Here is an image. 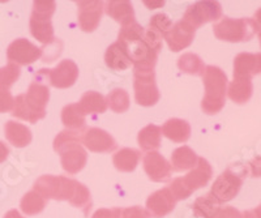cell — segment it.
Returning <instances> with one entry per match:
<instances>
[{"instance_id": "34", "label": "cell", "mask_w": 261, "mask_h": 218, "mask_svg": "<svg viewBox=\"0 0 261 218\" xmlns=\"http://www.w3.org/2000/svg\"><path fill=\"white\" fill-rule=\"evenodd\" d=\"M149 28L155 30L157 33H160L163 37L172 28V22L167 15H165V13H157V15L151 17L150 22H149Z\"/></svg>"}, {"instance_id": "32", "label": "cell", "mask_w": 261, "mask_h": 218, "mask_svg": "<svg viewBox=\"0 0 261 218\" xmlns=\"http://www.w3.org/2000/svg\"><path fill=\"white\" fill-rule=\"evenodd\" d=\"M107 106L114 111V113H125L129 108V96L124 89L116 88L113 92L109 93L106 98Z\"/></svg>"}, {"instance_id": "3", "label": "cell", "mask_w": 261, "mask_h": 218, "mask_svg": "<svg viewBox=\"0 0 261 218\" xmlns=\"http://www.w3.org/2000/svg\"><path fill=\"white\" fill-rule=\"evenodd\" d=\"M48 99H50V90L47 85L42 84L39 81H34L30 84L25 94L16 97L12 115L29 123H37L46 117V106Z\"/></svg>"}, {"instance_id": "1", "label": "cell", "mask_w": 261, "mask_h": 218, "mask_svg": "<svg viewBox=\"0 0 261 218\" xmlns=\"http://www.w3.org/2000/svg\"><path fill=\"white\" fill-rule=\"evenodd\" d=\"M34 191L46 200H67L76 208H81L88 213L92 208V197L89 189L77 180L60 175H42L34 183Z\"/></svg>"}, {"instance_id": "21", "label": "cell", "mask_w": 261, "mask_h": 218, "mask_svg": "<svg viewBox=\"0 0 261 218\" xmlns=\"http://www.w3.org/2000/svg\"><path fill=\"white\" fill-rule=\"evenodd\" d=\"M161 129L169 140L178 144L186 143L191 136L190 123L183 119H178V118H172V119L167 120Z\"/></svg>"}, {"instance_id": "10", "label": "cell", "mask_w": 261, "mask_h": 218, "mask_svg": "<svg viewBox=\"0 0 261 218\" xmlns=\"http://www.w3.org/2000/svg\"><path fill=\"white\" fill-rule=\"evenodd\" d=\"M252 20H232L225 17L213 26L214 36L222 41L228 42H239V41H248L252 36L249 32V25Z\"/></svg>"}, {"instance_id": "24", "label": "cell", "mask_w": 261, "mask_h": 218, "mask_svg": "<svg viewBox=\"0 0 261 218\" xmlns=\"http://www.w3.org/2000/svg\"><path fill=\"white\" fill-rule=\"evenodd\" d=\"M199 161V157L190 147H180L171 154V168L175 171H186L193 169Z\"/></svg>"}, {"instance_id": "13", "label": "cell", "mask_w": 261, "mask_h": 218, "mask_svg": "<svg viewBox=\"0 0 261 218\" xmlns=\"http://www.w3.org/2000/svg\"><path fill=\"white\" fill-rule=\"evenodd\" d=\"M242 185V179L237 174H232L227 170L221 174L216 179V182L212 185V196L216 199L218 203H226L234 199L235 195L239 192Z\"/></svg>"}, {"instance_id": "5", "label": "cell", "mask_w": 261, "mask_h": 218, "mask_svg": "<svg viewBox=\"0 0 261 218\" xmlns=\"http://www.w3.org/2000/svg\"><path fill=\"white\" fill-rule=\"evenodd\" d=\"M202 81H204L205 87V96L201 102L202 111L209 115L220 113L225 106L226 98L227 77H226L225 72L218 67H205Z\"/></svg>"}, {"instance_id": "30", "label": "cell", "mask_w": 261, "mask_h": 218, "mask_svg": "<svg viewBox=\"0 0 261 218\" xmlns=\"http://www.w3.org/2000/svg\"><path fill=\"white\" fill-rule=\"evenodd\" d=\"M178 67L183 73H187V75L202 76L205 71V66L202 63L201 58L199 55L192 54V52L181 55L178 59Z\"/></svg>"}, {"instance_id": "2", "label": "cell", "mask_w": 261, "mask_h": 218, "mask_svg": "<svg viewBox=\"0 0 261 218\" xmlns=\"http://www.w3.org/2000/svg\"><path fill=\"white\" fill-rule=\"evenodd\" d=\"M144 30L145 28L136 21L122 26L116 42L122 46L135 68H154L160 52L146 43Z\"/></svg>"}, {"instance_id": "6", "label": "cell", "mask_w": 261, "mask_h": 218, "mask_svg": "<svg viewBox=\"0 0 261 218\" xmlns=\"http://www.w3.org/2000/svg\"><path fill=\"white\" fill-rule=\"evenodd\" d=\"M213 175L212 166L205 158H199L195 168L183 178H176L170 184V191L174 195L175 200H184L199 188L208 184Z\"/></svg>"}, {"instance_id": "12", "label": "cell", "mask_w": 261, "mask_h": 218, "mask_svg": "<svg viewBox=\"0 0 261 218\" xmlns=\"http://www.w3.org/2000/svg\"><path fill=\"white\" fill-rule=\"evenodd\" d=\"M42 54H43V48L37 47L25 38H18L13 41L7 50V58L9 63H15L17 66H29L38 60Z\"/></svg>"}, {"instance_id": "23", "label": "cell", "mask_w": 261, "mask_h": 218, "mask_svg": "<svg viewBox=\"0 0 261 218\" xmlns=\"http://www.w3.org/2000/svg\"><path fill=\"white\" fill-rule=\"evenodd\" d=\"M162 129L155 124H149L139 132L137 141L140 148L145 152H155L161 147Z\"/></svg>"}, {"instance_id": "14", "label": "cell", "mask_w": 261, "mask_h": 218, "mask_svg": "<svg viewBox=\"0 0 261 218\" xmlns=\"http://www.w3.org/2000/svg\"><path fill=\"white\" fill-rule=\"evenodd\" d=\"M176 200L171 194L169 187L158 189L154 194H151L146 200V210L149 217L162 218L171 213L175 208Z\"/></svg>"}, {"instance_id": "41", "label": "cell", "mask_w": 261, "mask_h": 218, "mask_svg": "<svg viewBox=\"0 0 261 218\" xmlns=\"http://www.w3.org/2000/svg\"><path fill=\"white\" fill-rule=\"evenodd\" d=\"M145 4L146 6H149V7H155V6H158V7H161V6H163V2H158V3H154V2H153V3H149V2H145Z\"/></svg>"}, {"instance_id": "28", "label": "cell", "mask_w": 261, "mask_h": 218, "mask_svg": "<svg viewBox=\"0 0 261 218\" xmlns=\"http://www.w3.org/2000/svg\"><path fill=\"white\" fill-rule=\"evenodd\" d=\"M46 204H47V200L45 197H42L38 192L33 189L24 195V197L21 199L20 206L21 210L27 215H34L45 209Z\"/></svg>"}, {"instance_id": "17", "label": "cell", "mask_w": 261, "mask_h": 218, "mask_svg": "<svg viewBox=\"0 0 261 218\" xmlns=\"http://www.w3.org/2000/svg\"><path fill=\"white\" fill-rule=\"evenodd\" d=\"M79 25L85 33H92L99 25L103 2H79Z\"/></svg>"}, {"instance_id": "8", "label": "cell", "mask_w": 261, "mask_h": 218, "mask_svg": "<svg viewBox=\"0 0 261 218\" xmlns=\"http://www.w3.org/2000/svg\"><path fill=\"white\" fill-rule=\"evenodd\" d=\"M135 99L140 106H154L160 99L154 68H135Z\"/></svg>"}, {"instance_id": "18", "label": "cell", "mask_w": 261, "mask_h": 218, "mask_svg": "<svg viewBox=\"0 0 261 218\" xmlns=\"http://www.w3.org/2000/svg\"><path fill=\"white\" fill-rule=\"evenodd\" d=\"M83 143L90 152L110 153L116 149V143L110 133L101 128H89L84 133Z\"/></svg>"}, {"instance_id": "22", "label": "cell", "mask_w": 261, "mask_h": 218, "mask_svg": "<svg viewBox=\"0 0 261 218\" xmlns=\"http://www.w3.org/2000/svg\"><path fill=\"white\" fill-rule=\"evenodd\" d=\"M141 154L139 150L132 148H123L114 154L113 162L116 170L122 173H130L137 168Z\"/></svg>"}, {"instance_id": "29", "label": "cell", "mask_w": 261, "mask_h": 218, "mask_svg": "<svg viewBox=\"0 0 261 218\" xmlns=\"http://www.w3.org/2000/svg\"><path fill=\"white\" fill-rule=\"evenodd\" d=\"M218 208H220V203L212 196L211 192L196 199L195 203L192 204L193 213L196 217L200 218H211Z\"/></svg>"}, {"instance_id": "36", "label": "cell", "mask_w": 261, "mask_h": 218, "mask_svg": "<svg viewBox=\"0 0 261 218\" xmlns=\"http://www.w3.org/2000/svg\"><path fill=\"white\" fill-rule=\"evenodd\" d=\"M211 218H242V214L239 210L231 206H225V208L220 206Z\"/></svg>"}, {"instance_id": "4", "label": "cell", "mask_w": 261, "mask_h": 218, "mask_svg": "<svg viewBox=\"0 0 261 218\" xmlns=\"http://www.w3.org/2000/svg\"><path fill=\"white\" fill-rule=\"evenodd\" d=\"M83 138L76 131L60 132L54 141V150L60 154L62 168L69 175L80 173L85 168L88 154L81 145Z\"/></svg>"}, {"instance_id": "19", "label": "cell", "mask_w": 261, "mask_h": 218, "mask_svg": "<svg viewBox=\"0 0 261 218\" xmlns=\"http://www.w3.org/2000/svg\"><path fill=\"white\" fill-rule=\"evenodd\" d=\"M103 9L107 15L113 17L122 26H125V25H129L136 21L135 20L134 7L127 0H120V2L111 0V2H106V3H103Z\"/></svg>"}, {"instance_id": "9", "label": "cell", "mask_w": 261, "mask_h": 218, "mask_svg": "<svg viewBox=\"0 0 261 218\" xmlns=\"http://www.w3.org/2000/svg\"><path fill=\"white\" fill-rule=\"evenodd\" d=\"M222 9L218 2H197L191 4L183 16V21L197 29L206 22L216 21L221 17Z\"/></svg>"}, {"instance_id": "16", "label": "cell", "mask_w": 261, "mask_h": 218, "mask_svg": "<svg viewBox=\"0 0 261 218\" xmlns=\"http://www.w3.org/2000/svg\"><path fill=\"white\" fill-rule=\"evenodd\" d=\"M195 32L196 30L191 25L180 20L175 25H172L171 29L163 36V38L166 39L170 50L174 52H179L192 43L193 38H195Z\"/></svg>"}, {"instance_id": "27", "label": "cell", "mask_w": 261, "mask_h": 218, "mask_svg": "<svg viewBox=\"0 0 261 218\" xmlns=\"http://www.w3.org/2000/svg\"><path fill=\"white\" fill-rule=\"evenodd\" d=\"M81 111L88 114H102L107 110V102L102 94L97 92H86L79 102Z\"/></svg>"}, {"instance_id": "31", "label": "cell", "mask_w": 261, "mask_h": 218, "mask_svg": "<svg viewBox=\"0 0 261 218\" xmlns=\"http://www.w3.org/2000/svg\"><path fill=\"white\" fill-rule=\"evenodd\" d=\"M252 92V85L249 78H234L228 88V97L237 103L248 101Z\"/></svg>"}, {"instance_id": "39", "label": "cell", "mask_w": 261, "mask_h": 218, "mask_svg": "<svg viewBox=\"0 0 261 218\" xmlns=\"http://www.w3.org/2000/svg\"><path fill=\"white\" fill-rule=\"evenodd\" d=\"M9 155V148L7 147L3 141H0V164H3Z\"/></svg>"}, {"instance_id": "20", "label": "cell", "mask_w": 261, "mask_h": 218, "mask_svg": "<svg viewBox=\"0 0 261 218\" xmlns=\"http://www.w3.org/2000/svg\"><path fill=\"white\" fill-rule=\"evenodd\" d=\"M4 134L9 144L16 148H25L32 143V131L21 123L9 120L4 126Z\"/></svg>"}, {"instance_id": "37", "label": "cell", "mask_w": 261, "mask_h": 218, "mask_svg": "<svg viewBox=\"0 0 261 218\" xmlns=\"http://www.w3.org/2000/svg\"><path fill=\"white\" fill-rule=\"evenodd\" d=\"M120 218H149V215L140 206H129V208L122 209Z\"/></svg>"}, {"instance_id": "26", "label": "cell", "mask_w": 261, "mask_h": 218, "mask_svg": "<svg viewBox=\"0 0 261 218\" xmlns=\"http://www.w3.org/2000/svg\"><path fill=\"white\" fill-rule=\"evenodd\" d=\"M105 62H106V66L109 68L114 69V71H124V69L129 68L132 66L127 54L118 42L109 46V48L106 50V54H105Z\"/></svg>"}, {"instance_id": "38", "label": "cell", "mask_w": 261, "mask_h": 218, "mask_svg": "<svg viewBox=\"0 0 261 218\" xmlns=\"http://www.w3.org/2000/svg\"><path fill=\"white\" fill-rule=\"evenodd\" d=\"M122 209L114 208V209H98L93 214L92 218H120Z\"/></svg>"}, {"instance_id": "7", "label": "cell", "mask_w": 261, "mask_h": 218, "mask_svg": "<svg viewBox=\"0 0 261 218\" xmlns=\"http://www.w3.org/2000/svg\"><path fill=\"white\" fill-rule=\"evenodd\" d=\"M55 8H57V3L51 0L33 3L30 32H32V36L43 45H51L55 42L53 22H51Z\"/></svg>"}, {"instance_id": "11", "label": "cell", "mask_w": 261, "mask_h": 218, "mask_svg": "<svg viewBox=\"0 0 261 218\" xmlns=\"http://www.w3.org/2000/svg\"><path fill=\"white\" fill-rule=\"evenodd\" d=\"M41 75H46L50 84L58 89H67L76 83L79 77V67L73 60H62L54 69H39Z\"/></svg>"}, {"instance_id": "40", "label": "cell", "mask_w": 261, "mask_h": 218, "mask_svg": "<svg viewBox=\"0 0 261 218\" xmlns=\"http://www.w3.org/2000/svg\"><path fill=\"white\" fill-rule=\"evenodd\" d=\"M4 218H24V217H22V215H21L16 209H12V210H9V212L4 215Z\"/></svg>"}, {"instance_id": "35", "label": "cell", "mask_w": 261, "mask_h": 218, "mask_svg": "<svg viewBox=\"0 0 261 218\" xmlns=\"http://www.w3.org/2000/svg\"><path fill=\"white\" fill-rule=\"evenodd\" d=\"M15 105V98L8 90H0V113L12 111Z\"/></svg>"}, {"instance_id": "25", "label": "cell", "mask_w": 261, "mask_h": 218, "mask_svg": "<svg viewBox=\"0 0 261 218\" xmlns=\"http://www.w3.org/2000/svg\"><path fill=\"white\" fill-rule=\"evenodd\" d=\"M62 122L69 131H81L85 127V114L81 111L79 103L67 105L62 111Z\"/></svg>"}, {"instance_id": "15", "label": "cell", "mask_w": 261, "mask_h": 218, "mask_svg": "<svg viewBox=\"0 0 261 218\" xmlns=\"http://www.w3.org/2000/svg\"><path fill=\"white\" fill-rule=\"evenodd\" d=\"M143 164L146 175L153 182H167L171 178V165L161 153L149 152L144 157Z\"/></svg>"}, {"instance_id": "33", "label": "cell", "mask_w": 261, "mask_h": 218, "mask_svg": "<svg viewBox=\"0 0 261 218\" xmlns=\"http://www.w3.org/2000/svg\"><path fill=\"white\" fill-rule=\"evenodd\" d=\"M21 73L20 66L15 63H8L0 68V90H9V88L18 80Z\"/></svg>"}]
</instances>
